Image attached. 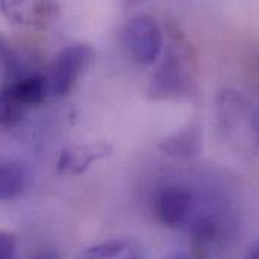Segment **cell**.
<instances>
[{
  "label": "cell",
  "mask_w": 259,
  "mask_h": 259,
  "mask_svg": "<svg viewBox=\"0 0 259 259\" xmlns=\"http://www.w3.org/2000/svg\"><path fill=\"white\" fill-rule=\"evenodd\" d=\"M164 55L151 74L148 92L154 100L190 98L197 91L196 65L192 50L180 32H172Z\"/></svg>",
  "instance_id": "1"
},
{
  "label": "cell",
  "mask_w": 259,
  "mask_h": 259,
  "mask_svg": "<svg viewBox=\"0 0 259 259\" xmlns=\"http://www.w3.org/2000/svg\"><path fill=\"white\" fill-rule=\"evenodd\" d=\"M94 59V50L88 44H72L64 49L50 65L46 75L50 97L62 98L77 84Z\"/></svg>",
  "instance_id": "2"
},
{
  "label": "cell",
  "mask_w": 259,
  "mask_h": 259,
  "mask_svg": "<svg viewBox=\"0 0 259 259\" xmlns=\"http://www.w3.org/2000/svg\"><path fill=\"white\" fill-rule=\"evenodd\" d=\"M155 219L169 229L189 228L199 212V200L193 190L183 184L163 187L154 199Z\"/></svg>",
  "instance_id": "3"
},
{
  "label": "cell",
  "mask_w": 259,
  "mask_h": 259,
  "mask_svg": "<svg viewBox=\"0 0 259 259\" xmlns=\"http://www.w3.org/2000/svg\"><path fill=\"white\" fill-rule=\"evenodd\" d=\"M217 115L220 130L232 143L250 146L255 142L256 127L252 110L235 92H223L217 101Z\"/></svg>",
  "instance_id": "4"
},
{
  "label": "cell",
  "mask_w": 259,
  "mask_h": 259,
  "mask_svg": "<svg viewBox=\"0 0 259 259\" xmlns=\"http://www.w3.org/2000/svg\"><path fill=\"white\" fill-rule=\"evenodd\" d=\"M125 44L130 56L140 65H152L163 53L164 33L155 18L134 17L125 27Z\"/></svg>",
  "instance_id": "5"
},
{
  "label": "cell",
  "mask_w": 259,
  "mask_h": 259,
  "mask_svg": "<svg viewBox=\"0 0 259 259\" xmlns=\"http://www.w3.org/2000/svg\"><path fill=\"white\" fill-rule=\"evenodd\" d=\"M194 259H209L223 241V222L214 212H197L189 226Z\"/></svg>",
  "instance_id": "6"
},
{
  "label": "cell",
  "mask_w": 259,
  "mask_h": 259,
  "mask_svg": "<svg viewBox=\"0 0 259 259\" xmlns=\"http://www.w3.org/2000/svg\"><path fill=\"white\" fill-rule=\"evenodd\" d=\"M6 20L21 26H46L58 11L55 0H0Z\"/></svg>",
  "instance_id": "7"
},
{
  "label": "cell",
  "mask_w": 259,
  "mask_h": 259,
  "mask_svg": "<svg viewBox=\"0 0 259 259\" xmlns=\"http://www.w3.org/2000/svg\"><path fill=\"white\" fill-rule=\"evenodd\" d=\"M112 151L113 146L107 142L68 146L59 154L56 170L61 175H81L94 163L107 158Z\"/></svg>",
  "instance_id": "8"
},
{
  "label": "cell",
  "mask_w": 259,
  "mask_h": 259,
  "mask_svg": "<svg viewBox=\"0 0 259 259\" xmlns=\"http://www.w3.org/2000/svg\"><path fill=\"white\" fill-rule=\"evenodd\" d=\"M164 155L174 158H192L199 155L202 149V125L199 121H192L183 128L166 136L160 145Z\"/></svg>",
  "instance_id": "9"
},
{
  "label": "cell",
  "mask_w": 259,
  "mask_h": 259,
  "mask_svg": "<svg viewBox=\"0 0 259 259\" xmlns=\"http://www.w3.org/2000/svg\"><path fill=\"white\" fill-rule=\"evenodd\" d=\"M77 259H143V249L136 240L113 238L86 249Z\"/></svg>",
  "instance_id": "10"
},
{
  "label": "cell",
  "mask_w": 259,
  "mask_h": 259,
  "mask_svg": "<svg viewBox=\"0 0 259 259\" xmlns=\"http://www.w3.org/2000/svg\"><path fill=\"white\" fill-rule=\"evenodd\" d=\"M27 172L20 163H0V200H11L24 193Z\"/></svg>",
  "instance_id": "11"
},
{
  "label": "cell",
  "mask_w": 259,
  "mask_h": 259,
  "mask_svg": "<svg viewBox=\"0 0 259 259\" xmlns=\"http://www.w3.org/2000/svg\"><path fill=\"white\" fill-rule=\"evenodd\" d=\"M0 65L3 68L6 81L30 74L27 71L26 61L20 55V52L11 47V44H8V41L3 39L2 36H0Z\"/></svg>",
  "instance_id": "12"
},
{
  "label": "cell",
  "mask_w": 259,
  "mask_h": 259,
  "mask_svg": "<svg viewBox=\"0 0 259 259\" xmlns=\"http://www.w3.org/2000/svg\"><path fill=\"white\" fill-rule=\"evenodd\" d=\"M17 237L11 232L0 231V259H15Z\"/></svg>",
  "instance_id": "13"
},
{
  "label": "cell",
  "mask_w": 259,
  "mask_h": 259,
  "mask_svg": "<svg viewBox=\"0 0 259 259\" xmlns=\"http://www.w3.org/2000/svg\"><path fill=\"white\" fill-rule=\"evenodd\" d=\"M244 259H259V241L255 246H252L249 249V252H247V255H246Z\"/></svg>",
  "instance_id": "14"
},
{
  "label": "cell",
  "mask_w": 259,
  "mask_h": 259,
  "mask_svg": "<svg viewBox=\"0 0 259 259\" xmlns=\"http://www.w3.org/2000/svg\"><path fill=\"white\" fill-rule=\"evenodd\" d=\"M33 259H58V256H56V253H53V252H47V253H41V255L35 256Z\"/></svg>",
  "instance_id": "15"
},
{
  "label": "cell",
  "mask_w": 259,
  "mask_h": 259,
  "mask_svg": "<svg viewBox=\"0 0 259 259\" xmlns=\"http://www.w3.org/2000/svg\"><path fill=\"white\" fill-rule=\"evenodd\" d=\"M169 259H189V258H187L186 255H181V253H180V255H174V256H170Z\"/></svg>",
  "instance_id": "16"
},
{
  "label": "cell",
  "mask_w": 259,
  "mask_h": 259,
  "mask_svg": "<svg viewBox=\"0 0 259 259\" xmlns=\"http://www.w3.org/2000/svg\"><path fill=\"white\" fill-rule=\"evenodd\" d=\"M130 3H137V2H142V0H127Z\"/></svg>",
  "instance_id": "17"
}]
</instances>
